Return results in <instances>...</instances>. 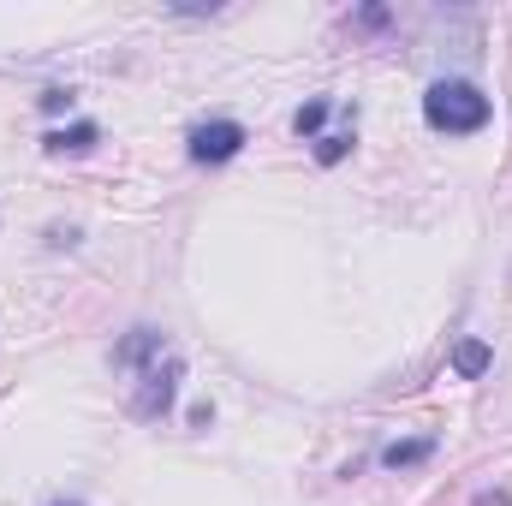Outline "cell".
<instances>
[{"mask_svg":"<svg viewBox=\"0 0 512 506\" xmlns=\"http://www.w3.org/2000/svg\"><path fill=\"white\" fill-rule=\"evenodd\" d=\"M54 506H78V501H54Z\"/></svg>","mask_w":512,"mask_h":506,"instance_id":"11","label":"cell"},{"mask_svg":"<svg viewBox=\"0 0 512 506\" xmlns=\"http://www.w3.org/2000/svg\"><path fill=\"white\" fill-rule=\"evenodd\" d=\"M239 149H245V126L239 120H209V126L191 131V161H203V167H221Z\"/></svg>","mask_w":512,"mask_h":506,"instance_id":"3","label":"cell"},{"mask_svg":"<svg viewBox=\"0 0 512 506\" xmlns=\"http://www.w3.org/2000/svg\"><path fill=\"white\" fill-rule=\"evenodd\" d=\"M423 120L435 131H483L489 126V96L465 78H441L423 90Z\"/></svg>","mask_w":512,"mask_h":506,"instance_id":"1","label":"cell"},{"mask_svg":"<svg viewBox=\"0 0 512 506\" xmlns=\"http://www.w3.org/2000/svg\"><path fill=\"white\" fill-rule=\"evenodd\" d=\"M429 453H435V441H429V435H417V441H387L382 465H387V471H411V465H423Z\"/></svg>","mask_w":512,"mask_h":506,"instance_id":"4","label":"cell"},{"mask_svg":"<svg viewBox=\"0 0 512 506\" xmlns=\"http://www.w3.org/2000/svg\"><path fill=\"white\" fill-rule=\"evenodd\" d=\"M161 352H167V340H161L155 328H131L114 358H120V364H143V358H161Z\"/></svg>","mask_w":512,"mask_h":506,"instance_id":"5","label":"cell"},{"mask_svg":"<svg viewBox=\"0 0 512 506\" xmlns=\"http://www.w3.org/2000/svg\"><path fill=\"white\" fill-rule=\"evenodd\" d=\"M96 137H102V131L90 126V120H78L72 131H48L42 143H48V155H84V149H90Z\"/></svg>","mask_w":512,"mask_h":506,"instance_id":"6","label":"cell"},{"mask_svg":"<svg viewBox=\"0 0 512 506\" xmlns=\"http://www.w3.org/2000/svg\"><path fill=\"white\" fill-rule=\"evenodd\" d=\"M346 149H352V137H322V143H316V161H322V167H334Z\"/></svg>","mask_w":512,"mask_h":506,"instance_id":"9","label":"cell"},{"mask_svg":"<svg viewBox=\"0 0 512 506\" xmlns=\"http://www.w3.org/2000/svg\"><path fill=\"white\" fill-rule=\"evenodd\" d=\"M42 108H48V114H60V108H72V90H48V96H42Z\"/></svg>","mask_w":512,"mask_h":506,"instance_id":"10","label":"cell"},{"mask_svg":"<svg viewBox=\"0 0 512 506\" xmlns=\"http://www.w3.org/2000/svg\"><path fill=\"white\" fill-rule=\"evenodd\" d=\"M179 376H185V364L179 358H155V364H143V387H137V399H131V411L137 417H161L167 405H173V393H179Z\"/></svg>","mask_w":512,"mask_h":506,"instance_id":"2","label":"cell"},{"mask_svg":"<svg viewBox=\"0 0 512 506\" xmlns=\"http://www.w3.org/2000/svg\"><path fill=\"white\" fill-rule=\"evenodd\" d=\"M453 370H459V376H483V370H489V346H483V340H459Z\"/></svg>","mask_w":512,"mask_h":506,"instance_id":"7","label":"cell"},{"mask_svg":"<svg viewBox=\"0 0 512 506\" xmlns=\"http://www.w3.org/2000/svg\"><path fill=\"white\" fill-rule=\"evenodd\" d=\"M322 120H328V102H304L292 126H298V137H304V131H322Z\"/></svg>","mask_w":512,"mask_h":506,"instance_id":"8","label":"cell"}]
</instances>
